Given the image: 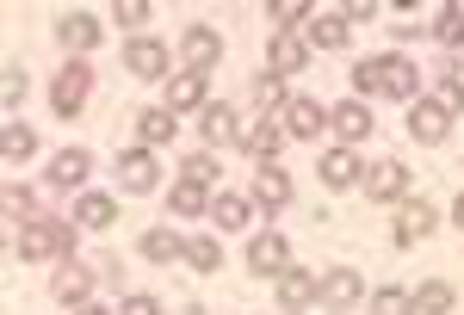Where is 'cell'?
<instances>
[{"label": "cell", "mask_w": 464, "mask_h": 315, "mask_svg": "<svg viewBox=\"0 0 464 315\" xmlns=\"http://www.w3.org/2000/svg\"><path fill=\"white\" fill-rule=\"evenodd\" d=\"M69 247H74V229L56 223V216H37V223L19 229V253L25 260H69Z\"/></svg>", "instance_id": "obj_1"}, {"label": "cell", "mask_w": 464, "mask_h": 315, "mask_svg": "<svg viewBox=\"0 0 464 315\" xmlns=\"http://www.w3.org/2000/svg\"><path fill=\"white\" fill-rule=\"evenodd\" d=\"M421 87V74H415V62H402V56H378V93H391V100H421L415 93Z\"/></svg>", "instance_id": "obj_2"}, {"label": "cell", "mask_w": 464, "mask_h": 315, "mask_svg": "<svg viewBox=\"0 0 464 315\" xmlns=\"http://www.w3.org/2000/svg\"><path fill=\"white\" fill-rule=\"evenodd\" d=\"M87 87H93V74L81 69V62H69V69L56 74V87H50V105H56L63 118H74V111L87 105Z\"/></svg>", "instance_id": "obj_3"}, {"label": "cell", "mask_w": 464, "mask_h": 315, "mask_svg": "<svg viewBox=\"0 0 464 315\" xmlns=\"http://www.w3.org/2000/svg\"><path fill=\"white\" fill-rule=\"evenodd\" d=\"M316 297L328 303V310H353L359 297H365V284H359V272H353V266H334V272H322Z\"/></svg>", "instance_id": "obj_4"}, {"label": "cell", "mask_w": 464, "mask_h": 315, "mask_svg": "<svg viewBox=\"0 0 464 315\" xmlns=\"http://www.w3.org/2000/svg\"><path fill=\"white\" fill-rule=\"evenodd\" d=\"M56 37H63V50H74V56H87L100 37H106V25L93 19V13H63L56 19Z\"/></svg>", "instance_id": "obj_5"}, {"label": "cell", "mask_w": 464, "mask_h": 315, "mask_svg": "<svg viewBox=\"0 0 464 315\" xmlns=\"http://www.w3.org/2000/svg\"><path fill=\"white\" fill-rule=\"evenodd\" d=\"M242 148H248L254 161H260V167H273V155H279V142H285V130H279V124H273V118H254V124H242Z\"/></svg>", "instance_id": "obj_6"}, {"label": "cell", "mask_w": 464, "mask_h": 315, "mask_svg": "<svg viewBox=\"0 0 464 315\" xmlns=\"http://www.w3.org/2000/svg\"><path fill=\"white\" fill-rule=\"evenodd\" d=\"M118 186L124 192H155V148H124L118 155Z\"/></svg>", "instance_id": "obj_7"}, {"label": "cell", "mask_w": 464, "mask_h": 315, "mask_svg": "<svg viewBox=\"0 0 464 315\" xmlns=\"http://www.w3.org/2000/svg\"><path fill=\"white\" fill-rule=\"evenodd\" d=\"M446 130H452V118L440 111V100H415L409 105V137L415 142H446Z\"/></svg>", "instance_id": "obj_8"}, {"label": "cell", "mask_w": 464, "mask_h": 315, "mask_svg": "<svg viewBox=\"0 0 464 315\" xmlns=\"http://www.w3.org/2000/svg\"><path fill=\"white\" fill-rule=\"evenodd\" d=\"M328 124H334V137H341V148H353L359 137H372V111H365V100H347L328 111Z\"/></svg>", "instance_id": "obj_9"}, {"label": "cell", "mask_w": 464, "mask_h": 315, "mask_svg": "<svg viewBox=\"0 0 464 315\" xmlns=\"http://www.w3.org/2000/svg\"><path fill=\"white\" fill-rule=\"evenodd\" d=\"M124 69L143 74V81H161V74H168V43H155V37H137V43L124 50Z\"/></svg>", "instance_id": "obj_10"}, {"label": "cell", "mask_w": 464, "mask_h": 315, "mask_svg": "<svg viewBox=\"0 0 464 315\" xmlns=\"http://www.w3.org/2000/svg\"><path fill=\"white\" fill-rule=\"evenodd\" d=\"M205 87H211V74L179 69L174 81H168V111H192V105H205Z\"/></svg>", "instance_id": "obj_11"}, {"label": "cell", "mask_w": 464, "mask_h": 315, "mask_svg": "<svg viewBox=\"0 0 464 315\" xmlns=\"http://www.w3.org/2000/svg\"><path fill=\"white\" fill-rule=\"evenodd\" d=\"M179 50H186V62H192L198 74H211V62L223 56V43H217V32H211V25H192V32L179 37Z\"/></svg>", "instance_id": "obj_12"}, {"label": "cell", "mask_w": 464, "mask_h": 315, "mask_svg": "<svg viewBox=\"0 0 464 315\" xmlns=\"http://www.w3.org/2000/svg\"><path fill=\"white\" fill-rule=\"evenodd\" d=\"M266 62H273V74L310 69V43H304V37H291V32H279V37H273V50H266Z\"/></svg>", "instance_id": "obj_13"}, {"label": "cell", "mask_w": 464, "mask_h": 315, "mask_svg": "<svg viewBox=\"0 0 464 315\" xmlns=\"http://www.w3.org/2000/svg\"><path fill=\"white\" fill-rule=\"evenodd\" d=\"M402 192H409V167L402 161H378L365 174V198H402Z\"/></svg>", "instance_id": "obj_14"}, {"label": "cell", "mask_w": 464, "mask_h": 315, "mask_svg": "<svg viewBox=\"0 0 464 315\" xmlns=\"http://www.w3.org/2000/svg\"><path fill=\"white\" fill-rule=\"evenodd\" d=\"M316 272H304V266H285V272H279V303H285V310H304V303H316Z\"/></svg>", "instance_id": "obj_15"}, {"label": "cell", "mask_w": 464, "mask_h": 315, "mask_svg": "<svg viewBox=\"0 0 464 315\" xmlns=\"http://www.w3.org/2000/svg\"><path fill=\"white\" fill-rule=\"evenodd\" d=\"M248 266L260 272V279H279V272H285V235H254Z\"/></svg>", "instance_id": "obj_16"}, {"label": "cell", "mask_w": 464, "mask_h": 315, "mask_svg": "<svg viewBox=\"0 0 464 315\" xmlns=\"http://www.w3.org/2000/svg\"><path fill=\"white\" fill-rule=\"evenodd\" d=\"M322 186H334V192L359 186V155L353 148H328V155H322Z\"/></svg>", "instance_id": "obj_17"}, {"label": "cell", "mask_w": 464, "mask_h": 315, "mask_svg": "<svg viewBox=\"0 0 464 315\" xmlns=\"http://www.w3.org/2000/svg\"><path fill=\"white\" fill-rule=\"evenodd\" d=\"M174 111L168 105H149V111H137V137H143V148H161V142H174Z\"/></svg>", "instance_id": "obj_18"}, {"label": "cell", "mask_w": 464, "mask_h": 315, "mask_svg": "<svg viewBox=\"0 0 464 315\" xmlns=\"http://www.w3.org/2000/svg\"><path fill=\"white\" fill-rule=\"evenodd\" d=\"M316 130H328V111L316 100H291L285 105V137H316Z\"/></svg>", "instance_id": "obj_19"}, {"label": "cell", "mask_w": 464, "mask_h": 315, "mask_svg": "<svg viewBox=\"0 0 464 315\" xmlns=\"http://www.w3.org/2000/svg\"><path fill=\"white\" fill-rule=\"evenodd\" d=\"M50 291H56V303H74V310H81V303H87V291H93V272H87V266H63Z\"/></svg>", "instance_id": "obj_20"}, {"label": "cell", "mask_w": 464, "mask_h": 315, "mask_svg": "<svg viewBox=\"0 0 464 315\" xmlns=\"http://www.w3.org/2000/svg\"><path fill=\"white\" fill-rule=\"evenodd\" d=\"M291 198V179L279 174V167H260L254 174V205H266V210H279Z\"/></svg>", "instance_id": "obj_21"}, {"label": "cell", "mask_w": 464, "mask_h": 315, "mask_svg": "<svg viewBox=\"0 0 464 315\" xmlns=\"http://www.w3.org/2000/svg\"><path fill=\"white\" fill-rule=\"evenodd\" d=\"M347 37H353V25H347L341 13H328V19H310V43H316V50H347Z\"/></svg>", "instance_id": "obj_22"}, {"label": "cell", "mask_w": 464, "mask_h": 315, "mask_svg": "<svg viewBox=\"0 0 464 315\" xmlns=\"http://www.w3.org/2000/svg\"><path fill=\"white\" fill-rule=\"evenodd\" d=\"M87 174H93V155H87V148H63V155H56V167H50L56 186H81Z\"/></svg>", "instance_id": "obj_23"}, {"label": "cell", "mask_w": 464, "mask_h": 315, "mask_svg": "<svg viewBox=\"0 0 464 315\" xmlns=\"http://www.w3.org/2000/svg\"><path fill=\"white\" fill-rule=\"evenodd\" d=\"M143 253L155 260V266H174V260H186V242H179L174 229H149V235H143Z\"/></svg>", "instance_id": "obj_24"}, {"label": "cell", "mask_w": 464, "mask_h": 315, "mask_svg": "<svg viewBox=\"0 0 464 315\" xmlns=\"http://www.w3.org/2000/svg\"><path fill=\"white\" fill-rule=\"evenodd\" d=\"M242 137V124H236V111H229V105H205V142H236Z\"/></svg>", "instance_id": "obj_25"}, {"label": "cell", "mask_w": 464, "mask_h": 315, "mask_svg": "<svg viewBox=\"0 0 464 315\" xmlns=\"http://www.w3.org/2000/svg\"><path fill=\"white\" fill-rule=\"evenodd\" d=\"M452 303H459V297H452V284H446V279H433V284L415 291V315H452Z\"/></svg>", "instance_id": "obj_26"}, {"label": "cell", "mask_w": 464, "mask_h": 315, "mask_svg": "<svg viewBox=\"0 0 464 315\" xmlns=\"http://www.w3.org/2000/svg\"><path fill=\"white\" fill-rule=\"evenodd\" d=\"M433 223H440V216H433V205H421V198H415V205L402 210V223H396V242H415V235H428Z\"/></svg>", "instance_id": "obj_27"}, {"label": "cell", "mask_w": 464, "mask_h": 315, "mask_svg": "<svg viewBox=\"0 0 464 315\" xmlns=\"http://www.w3.org/2000/svg\"><path fill=\"white\" fill-rule=\"evenodd\" d=\"M211 216H217V229H242V223H248V198L217 192V198H211Z\"/></svg>", "instance_id": "obj_28"}, {"label": "cell", "mask_w": 464, "mask_h": 315, "mask_svg": "<svg viewBox=\"0 0 464 315\" xmlns=\"http://www.w3.org/2000/svg\"><path fill=\"white\" fill-rule=\"evenodd\" d=\"M74 223H81V229H106L111 223V198L106 192H87V198L74 205Z\"/></svg>", "instance_id": "obj_29"}, {"label": "cell", "mask_w": 464, "mask_h": 315, "mask_svg": "<svg viewBox=\"0 0 464 315\" xmlns=\"http://www.w3.org/2000/svg\"><path fill=\"white\" fill-rule=\"evenodd\" d=\"M186 266H192V272H217V266H223V247H217L211 235H192V242H186Z\"/></svg>", "instance_id": "obj_30"}, {"label": "cell", "mask_w": 464, "mask_h": 315, "mask_svg": "<svg viewBox=\"0 0 464 315\" xmlns=\"http://www.w3.org/2000/svg\"><path fill=\"white\" fill-rule=\"evenodd\" d=\"M174 210H179V216H205V210H211V192L192 186V179H179V186H174Z\"/></svg>", "instance_id": "obj_31"}, {"label": "cell", "mask_w": 464, "mask_h": 315, "mask_svg": "<svg viewBox=\"0 0 464 315\" xmlns=\"http://www.w3.org/2000/svg\"><path fill=\"white\" fill-rule=\"evenodd\" d=\"M32 148H37V137L25 124H6V130H0V155H6V161H25Z\"/></svg>", "instance_id": "obj_32"}, {"label": "cell", "mask_w": 464, "mask_h": 315, "mask_svg": "<svg viewBox=\"0 0 464 315\" xmlns=\"http://www.w3.org/2000/svg\"><path fill=\"white\" fill-rule=\"evenodd\" d=\"M254 100L266 105V111H285V81H279V74H260V81H254Z\"/></svg>", "instance_id": "obj_33"}, {"label": "cell", "mask_w": 464, "mask_h": 315, "mask_svg": "<svg viewBox=\"0 0 464 315\" xmlns=\"http://www.w3.org/2000/svg\"><path fill=\"white\" fill-rule=\"evenodd\" d=\"M433 37H440V43H464V6H446V13L433 19Z\"/></svg>", "instance_id": "obj_34"}, {"label": "cell", "mask_w": 464, "mask_h": 315, "mask_svg": "<svg viewBox=\"0 0 464 315\" xmlns=\"http://www.w3.org/2000/svg\"><path fill=\"white\" fill-rule=\"evenodd\" d=\"M372 315H415V297L409 291H378L372 297Z\"/></svg>", "instance_id": "obj_35"}, {"label": "cell", "mask_w": 464, "mask_h": 315, "mask_svg": "<svg viewBox=\"0 0 464 315\" xmlns=\"http://www.w3.org/2000/svg\"><path fill=\"white\" fill-rule=\"evenodd\" d=\"M266 13H273V19H279V25H285L291 37H297V25H304V19H310V6H304V0H273V6H266Z\"/></svg>", "instance_id": "obj_36"}, {"label": "cell", "mask_w": 464, "mask_h": 315, "mask_svg": "<svg viewBox=\"0 0 464 315\" xmlns=\"http://www.w3.org/2000/svg\"><path fill=\"white\" fill-rule=\"evenodd\" d=\"M433 100H440V111H446V118H459V111H464V81H459V74H446Z\"/></svg>", "instance_id": "obj_37"}, {"label": "cell", "mask_w": 464, "mask_h": 315, "mask_svg": "<svg viewBox=\"0 0 464 315\" xmlns=\"http://www.w3.org/2000/svg\"><path fill=\"white\" fill-rule=\"evenodd\" d=\"M6 216H19V223H37V205H32V192H19V186H6Z\"/></svg>", "instance_id": "obj_38"}, {"label": "cell", "mask_w": 464, "mask_h": 315, "mask_svg": "<svg viewBox=\"0 0 464 315\" xmlns=\"http://www.w3.org/2000/svg\"><path fill=\"white\" fill-rule=\"evenodd\" d=\"M378 93V62H359L353 69V100H372Z\"/></svg>", "instance_id": "obj_39"}, {"label": "cell", "mask_w": 464, "mask_h": 315, "mask_svg": "<svg viewBox=\"0 0 464 315\" xmlns=\"http://www.w3.org/2000/svg\"><path fill=\"white\" fill-rule=\"evenodd\" d=\"M186 179H192V186H211V179H217V161H211V155H192V161H186Z\"/></svg>", "instance_id": "obj_40"}, {"label": "cell", "mask_w": 464, "mask_h": 315, "mask_svg": "<svg viewBox=\"0 0 464 315\" xmlns=\"http://www.w3.org/2000/svg\"><path fill=\"white\" fill-rule=\"evenodd\" d=\"M118 25H143L149 19V0H118V13H111Z\"/></svg>", "instance_id": "obj_41"}, {"label": "cell", "mask_w": 464, "mask_h": 315, "mask_svg": "<svg viewBox=\"0 0 464 315\" xmlns=\"http://www.w3.org/2000/svg\"><path fill=\"white\" fill-rule=\"evenodd\" d=\"M0 100H6V105L25 100V69H6V81H0Z\"/></svg>", "instance_id": "obj_42"}, {"label": "cell", "mask_w": 464, "mask_h": 315, "mask_svg": "<svg viewBox=\"0 0 464 315\" xmlns=\"http://www.w3.org/2000/svg\"><path fill=\"white\" fill-rule=\"evenodd\" d=\"M124 315H161V303H155V297H143V291H137V297H124Z\"/></svg>", "instance_id": "obj_43"}, {"label": "cell", "mask_w": 464, "mask_h": 315, "mask_svg": "<svg viewBox=\"0 0 464 315\" xmlns=\"http://www.w3.org/2000/svg\"><path fill=\"white\" fill-rule=\"evenodd\" d=\"M372 13H378L372 0H347V6H341V19H347V25H353V19H372Z\"/></svg>", "instance_id": "obj_44"}, {"label": "cell", "mask_w": 464, "mask_h": 315, "mask_svg": "<svg viewBox=\"0 0 464 315\" xmlns=\"http://www.w3.org/2000/svg\"><path fill=\"white\" fill-rule=\"evenodd\" d=\"M74 315H106V310H93V303H81V310H74Z\"/></svg>", "instance_id": "obj_45"}, {"label": "cell", "mask_w": 464, "mask_h": 315, "mask_svg": "<svg viewBox=\"0 0 464 315\" xmlns=\"http://www.w3.org/2000/svg\"><path fill=\"white\" fill-rule=\"evenodd\" d=\"M452 223H459V229H464V198H459V210H452Z\"/></svg>", "instance_id": "obj_46"}]
</instances>
